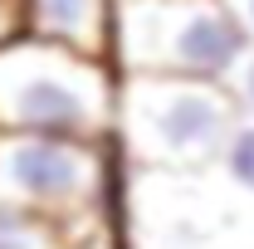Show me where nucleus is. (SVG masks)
I'll return each instance as SVG.
<instances>
[{
	"label": "nucleus",
	"mask_w": 254,
	"mask_h": 249,
	"mask_svg": "<svg viewBox=\"0 0 254 249\" xmlns=\"http://www.w3.org/2000/svg\"><path fill=\"white\" fill-rule=\"evenodd\" d=\"M113 127H118L113 63L83 59L73 49L25 34L0 44V132L108 147Z\"/></svg>",
	"instance_id": "nucleus-1"
},
{
	"label": "nucleus",
	"mask_w": 254,
	"mask_h": 249,
	"mask_svg": "<svg viewBox=\"0 0 254 249\" xmlns=\"http://www.w3.org/2000/svg\"><path fill=\"white\" fill-rule=\"evenodd\" d=\"M240 108L225 83L118 73V127L113 137L147 171H200L215 166Z\"/></svg>",
	"instance_id": "nucleus-2"
},
{
	"label": "nucleus",
	"mask_w": 254,
	"mask_h": 249,
	"mask_svg": "<svg viewBox=\"0 0 254 249\" xmlns=\"http://www.w3.org/2000/svg\"><path fill=\"white\" fill-rule=\"evenodd\" d=\"M250 34L225 0H118L113 73H166L225 83Z\"/></svg>",
	"instance_id": "nucleus-3"
},
{
	"label": "nucleus",
	"mask_w": 254,
	"mask_h": 249,
	"mask_svg": "<svg viewBox=\"0 0 254 249\" xmlns=\"http://www.w3.org/2000/svg\"><path fill=\"white\" fill-rule=\"evenodd\" d=\"M108 181V147L0 132V205L88 220Z\"/></svg>",
	"instance_id": "nucleus-4"
},
{
	"label": "nucleus",
	"mask_w": 254,
	"mask_h": 249,
	"mask_svg": "<svg viewBox=\"0 0 254 249\" xmlns=\"http://www.w3.org/2000/svg\"><path fill=\"white\" fill-rule=\"evenodd\" d=\"M20 34L73 49L83 59L113 63V15L118 0H15Z\"/></svg>",
	"instance_id": "nucleus-5"
},
{
	"label": "nucleus",
	"mask_w": 254,
	"mask_h": 249,
	"mask_svg": "<svg viewBox=\"0 0 254 249\" xmlns=\"http://www.w3.org/2000/svg\"><path fill=\"white\" fill-rule=\"evenodd\" d=\"M0 249H78L73 220L25 210V205H0Z\"/></svg>",
	"instance_id": "nucleus-6"
},
{
	"label": "nucleus",
	"mask_w": 254,
	"mask_h": 249,
	"mask_svg": "<svg viewBox=\"0 0 254 249\" xmlns=\"http://www.w3.org/2000/svg\"><path fill=\"white\" fill-rule=\"evenodd\" d=\"M215 166L225 171V181H230L235 190L254 195V118H240V123L230 127V137H225Z\"/></svg>",
	"instance_id": "nucleus-7"
},
{
	"label": "nucleus",
	"mask_w": 254,
	"mask_h": 249,
	"mask_svg": "<svg viewBox=\"0 0 254 249\" xmlns=\"http://www.w3.org/2000/svg\"><path fill=\"white\" fill-rule=\"evenodd\" d=\"M225 88L235 98V108H240V118H254V44L240 54V63L230 68V78H225Z\"/></svg>",
	"instance_id": "nucleus-8"
},
{
	"label": "nucleus",
	"mask_w": 254,
	"mask_h": 249,
	"mask_svg": "<svg viewBox=\"0 0 254 249\" xmlns=\"http://www.w3.org/2000/svg\"><path fill=\"white\" fill-rule=\"evenodd\" d=\"M230 5V15L240 20V30L250 34V44H254V0H225Z\"/></svg>",
	"instance_id": "nucleus-9"
}]
</instances>
